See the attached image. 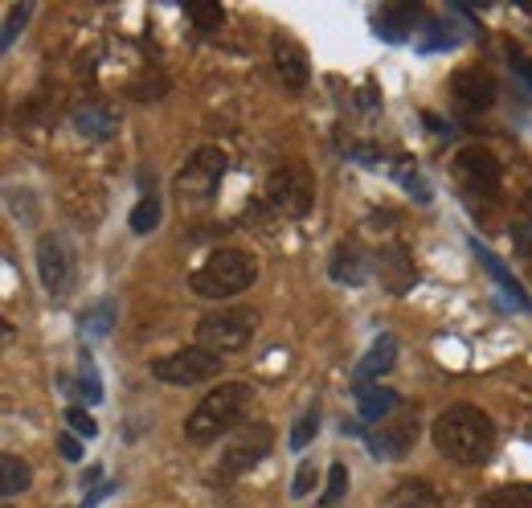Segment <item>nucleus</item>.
Wrapping results in <instances>:
<instances>
[{
    "instance_id": "bb28decb",
    "label": "nucleus",
    "mask_w": 532,
    "mask_h": 508,
    "mask_svg": "<svg viewBox=\"0 0 532 508\" xmlns=\"http://www.w3.org/2000/svg\"><path fill=\"white\" fill-rule=\"evenodd\" d=\"M185 13L193 17V25H197L201 33H213L221 21H226V9H221V5H189Z\"/></svg>"
},
{
    "instance_id": "20e7f679",
    "label": "nucleus",
    "mask_w": 532,
    "mask_h": 508,
    "mask_svg": "<svg viewBox=\"0 0 532 508\" xmlns=\"http://www.w3.org/2000/svg\"><path fill=\"white\" fill-rule=\"evenodd\" d=\"M258 308H217L209 316L197 320V345L217 353V357H226V353H242L254 336H258Z\"/></svg>"
},
{
    "instance_id": "473e14b6",
    "label": "nucleus",
    "mask_w": 532,
    "mask_h": 508,
    "mask_svg": "<svg viewBox=\"0 0 532 508\" xmlns=\"http://www.w3.org/2000/svg\"><path fill=\"white\" fill-rule=\"evenodd\" d=\"M58 451H62L70 463H78V459H82V443H78L74 435H58Z\"/></svg>"
},
{
    "instance_id": "7ed1b4c3",
    "label": "nucleus",
    "mask_w": 532,
    "mask_h": 508,
    "mask_svg": "<svg viewBox=\"0 0 532 508\" xmlns=\"http://www.w3.org/2000/svg\"><path fill=\"white\" fill-rule=\"evenodd\" d=\"M254 279H258V263L250 254L234 250V246H221L189 275V287H193V295H201V300H226V295L246 291Z\"/></svg>"
},
{
    "instance_id": "4be33fe9",
    "label": "nucleus",
    "mask_w": 532,
    "mask_h": 508,
    "mask_svg": "<svg viewBox=\"0 0 532 508\" xmlns=\"http://www.w3.org/2000/svg\"><path fill=\"white\" fill-rule=\"evenodd\" d=\"M29 480H33V472H29L25 459H17V455H5V459H0V492H5V496L25 492Z\"/></svg>"
},
{
    "instance_id": "6e6552de",
    "label": "nucleus",
    "mask_w": 532,
    "mask_h": 508,
    "mask_svg": "<svg viewBox=\"0 0 532 508\" xmlns=\"http://www.w3.org/2000/svg\"><path fill=\"white\" fill-rule=\"evenodd\" d=\"M221 361L217 353L193 345V349H176L168 357H156L152 361V377L164 381V386H201V381H213L221 373Z\"/></svg>"
},
{
    "instance_id": "7c9ffc66",
    "label": "nucleus",
    "mask_w": 532,
    "mask_h": 508,
    "mask_svg": "<svg viewBox=\"0 0 532 508\" xmlns=\"http://www.w3.org/2000/svg\"><path fill=\"white\" fill-rule=\"evenodd\" d=\"M66 422H70V427H74L82 439H95V435H99V422L86 414L82 406H70V410H66Z\"/></svg>"
},
{
    "instance_id": "2f4dec72",
    "label": "nucleus",
    "mask_w": 532,
    "mask_h": 508,
    "mask_svg": "<svg viewBox=\"0 0 532 508\" xmlns=\"http://www.w3.org/2000/svg\"><path fill=\"white\" fill-rule=\"evenodd\" d=\"M82 398L86 402H103V386H99L95 365H91V357H86V353H82Z\"/></svg>"
},
{
    "instance_id": "9b49d317",
    "label": "nucleus",
    "mask_w": 532,
    "mask_h": 508,
    "mask_svg": "<svg viewBox=\"0 0 532 508\" xmlns=\"http://www.w3.org/2000/svg\"><path fill=\"white\" fill-rule=\"evenodd\" d=\"M328 275L344 287H361L377 275V254H369L357 238H344L336 250H332V259H328Z\"/></svg>"
},
{
    "instance_id": "a211bd4d",
    "label": "nucleus",
    "mask_w": 532,
    "mask_h": 508,
    "mask_svg": "<svg viewBox=\"0 0 532 508\" xmlns=\"http://www.w3.org/2000/svg\"><path fill=\"white\" fill-rule=\"evenodd\" d=\"M397 398L393 390H385L381 381H361L357 386V410H361V418H369V422H377V418H389L393 410H397Z\"/></svg>"
},
{
    "instance_id": "cd10ccee",
    "label": "nucleus",
    "mask_w": 532,
    "mask_h": 508,
    "mask_svg": "<svg viewBox=\"0 0 532 508\" xmlns=\"http://www.w3.org/2000/svg\"><path fill=\"white\" fill-rule=\"evenodd\" d=\"M316 492V459H299V472H295V484H291V496L303 500Z\"/></svg>"
},
{
    "instance_id": "aec40b11",
    "label": "nucleus",
    "mask_w": 532,
    "mask_h": 508,
    "mask_svg": "<svg viewBox=\"0 0 532 508\" xmlns=\"http://www.w3.org/2000/svg\"><path fill=\"white\" fill-rule=\"evenodd\" d=\"M418 13H422L418 5H385L381 17H377V25H381V33H385L389 41H402V37L414 29Z\"/></svg>"
},
{
    "instance_id": "393cba45",
    "label": "nucleus",
    "mask_w": 532,
    "mask_h": 508,
    "mask_svg": "<svg viewBox=\"0 0 532 508\" xmlns=\"http://www.w3.org/2000/svg\"><path fill=\"white\" fill-rule=\"evenodd\" d=\"M316 431H320V402H307V410L295 418V431H291V447L295 451H303L307 443L316 439Z\"/></svg>"
},
{
    "instance_id": "9d476101",
    "label": "nucleus",
    "mask_w": 532,
    "mask_h": 508,
    "mask_svg": "<svg viewBox=\"0 0 532 508\" xmlns=\"http://www.w3.org/2000/svg\"><path fill=\"white\" fill-rule=\"evenodd\" d=\"M275 447V431L271 422H250V427H238L226 443V451H221V472L226 476H242L250 468H258V463L271 455Z\"/></svg>"
},
{
    "instance_id": "4468645a",
    "label": "nucleus",
    "mask_w": 532,
    "mask_h": 508,
    "mask_svg": "<svg viewBox=\"0 0 532 508\" xmlns=\"http://www.w3.org/2000/svg\"><path fill=\"white\" fill-rule=\"evenodd\" d=\"M271 54H275V70H279V78H283V87L303 91L307 82H312V62H307V50L299 46L295 37L279 33V37L271 41Z\"/></svg>"
},
{
    "instance_id": "412c9836",
    "label": "nucleus",
    "mask_w": 532,
    "mask_h": 508,
    "mask_svg": "<svg viewBox=\"0 0 532 508\" xmlns=\"http://www.w3.org/2000/svg\"><path fill=\"white\" fill-rule=\"evenodd\" d=\"M475 254H479V263H483L487 271H492V275L500 279V287H504V291L512 295V300H516L520 308H532V300H528V295H524V287H520V279H516V275H508V271L500 267V259H496V254H492V250H487V246H479V242H475Z\"/></svg>"
},
{
    "instance_id": "dca6fc26",
    "label": "nucleus",
    "mask_w": 532,
    "mask_h": 508,
    "mask_svg": "<svg viewBox=\"0 0 532 508\" xmlns=\"http://www.w3.org/2000/svg\"><path fill=\"white\" fill-rule=\"evenodd\" d=\"M393 365H397V336L381 332L377 341L369 345V353L361 357V365H357V386H361V381H377V377H385Z\"/></svg>"
},
{
    "instance_id": "39448f33",
    "label": "nucleus",
    "mask_w": 532,
    "mask_h": 508,
    "mask_svg": "<svg viewBox=\"0 0 532 508\" xmlns=\"http://www.w3.org/2000/svg\"><path fill=\"white\" fill-rule=\"evenodd\" d=\"M266 205L283 218H307L316 205V177L312 168L303 164H279L271 177H266Z\"/></svg>"
},
{
    "instance_id": "ddd939ff",
    "label": "nucleus",
    "mask_w": 532,
    "mask_h": 508,
    "mask_svg": "<svg viewBox=\"0 0 532 508\" xmlns=\"http://www.w3.org/2000/svg\"><path fill=\"white\" fill-rule=\"evenodd\" d=\"M377 279L389 295H406L418 283V267H414V254L402 242H389L377 250Z\"/></svg>"
},
{
    "instance_id": "6ab92c4d",
    "label": "nucleus",
    "mask_w": 532,
    "mask_h": 508,
    "mask_svg": "<svg viewBox=\"0 0 532 508\" xmlns=\"http://www.w3.org/2000/svg\"><path fill=\"white\" fill-rule=\"evenodd\" d=\"M393 508H442V492L430 480H402L389 496Z\"/></svg>"
},
{
    "instance_id": "0eeeda50",
    "label": "nucleus",
    "mask_w": 532,
    "mask_h": 508,
    "mask_svg": "<svg viewBox=\"0 0 532 508\" xmlns=\"http://www.w3.org/2000/svg\"><path fill=\"white\" fill-rule=\"evenodd\" d=\"M221 177H226V152L205 144L189 156L181 177H176V197H181V205H205L217 193Z\"/></svg>"
},
{
    "instance_id": "f3484780",
    "label": "nucleus",
    "mask_w": 532,
    "mask_h": 508,
    "mask_svg": "<svg viewBox=\"0 0 532 508\" xmlns=\"http://www.w3.org/2000/svg\"><path fill=\"white\" fill-rule=\"evenodd\" d=\"M74 127H78V136H86V140H111L115 127H119V119H115V111L103 107V103H86V107L74 111Z\"/></svg>"
},
{
    "instance_id": "c756f323",
    "label": "nucleus",
    "mask_w": 532,
    "mask_h": 508,
    "mask_svg": "<svg viewBox=\"0 0 532 508\" xmlns=\"http://www.w3.org/2000/svg\"><path fill=\"white\" fill-rule=\"evenodd\" d=\"M29 13H33V5H13L9 9V17H5V37H0V46H13V41H17V33L25 29V21H29Z\"/></svg>"
},
{
    "instance_id": "a878e982",
    "label": "nucleus",
    "mask_w": 532,
    "mask_h": 508,
    "mask_svg": "<svg viewBox=\"0 0 532 508\" xmlns=\"http://www.w3.org/2000/svg\"><path fill=\"white\" fill-rule=\"evenodd\" d=\"M344 496H348V468L336 459L332 468H328V484H324V496H320V504H316V508H336Z\"/></svg>"
},
{
    "instance_id": "c85d7f7f",
    "label": "nucleus",
    "mask_w": 532,
    "mask_h": 508,
    "mask_svg": "<svg viewBox=\"0 0 532 508\" xmlns=\"http://www.w3.org/2000/svg\"><path fill=\"white\" fill-rule=\"evenodd\" d=\"M111 316H115V304H111V300H103L99 308H91V312L82 316V328H91L95 336H107V332H111Z\"/></svg>"
},
{
    "instance_id": "2eb2a0df",
    "label": "nucleus",
    "mask_w": 532,
    "mask_h": 508,
    "mask_svg": "<svg viewBox=\"0 0 532 508\" xmlns=\"http://www.w3.org/2000/svg\"><path fill=\"white\" fill-rule=\"evenodd\" d=\"M418 443V414H402V418H393L389 427H381L377 439H369V447L377 455H389V459H402L410 447Z\"/></svg>"
},
{
    "instance_id": "1a4fd4ad",
    "label": "nucleus",
    "mask_w": 532,
    "mask_h": 508,
    "mask_svg": "<svg viewBox=\"0 0 532 508\" xmlns=\"http://www.w3.org/2000/svg\"><path fill=\"white\" fill-rule=\"evenodd\" d=\"M455 177L459 185L471 193V197H483V201H496L500 197V181H504V168L500 160L479 148V144H467L455 152Z\"/></svg>"
},
{
    "instance_id": "f03ea898",
    "label": "nucleus",
    "mask_w": 532,
    "mask_h": 508,
    "mask_svg": "<svg viewBox=\"0 0 532 508\" xmlns=\"http://www.w3.org/2000/svg\"><path fill=\"white\" fill-rule=\"evenodd\" d=\"M250 406H254V386H246V381H226V386L209 390L193 406V414L185 418V439L197 447H209L221 435H234L242 427V418L250 414Z\"/></svg>"
},
{
    "instance_id": "5701e85b",
    "label": "nucleus",
    "mask_w": 532,
    "mask_h": 508,
    "mask_svg": "<svg viewBox=\"0 0 532 508\" xmlns=\"http://www.w3.org/2000/svg\"><path fill=\"white\" fill-rule=\"evenodd\" d=\"M127 226H131V234H152V230L160 226V197H156V189L140 197V205L131 209Z\"/></svg>"
},
{
    "instance_id": "72a5a7b5",
    "label": "nucleus",
    "mask_w": 532,
    "mask_h": 508,
    "mask_svg": "<svg viewBox=\"0 0 532 508\" xmlns=\"http://www.w3.org/2000/svg\"><path fill=\"white\" fill-rule=\"evenodd\" d=\"M520 218H524V226L532 230V189L524 193V205H520Z\"/></svg>"
},
{
    "instance_id": "423d86ee",
    "label": "nucleus",
    "mask_w": 532,
    "mask_h": 508,
    "mask_svg": "<svg viewBox=\"0 0 532 508\" xmlns=\"http://www.w3.org/2000/svg\"><path fill=\"white\" fill-rule=\"evenodd\" d=\"M37 279L50 300H66L78 283V254L66 234H41L37 238Z\"/></svg>"
},
{
    "instance_id": "f8f14e48",
    "label": "nucleus",
    "mask_w": 532,
    "mask_h": 508,
    "mask_svg": "<svg viewBox=\"0 0 532 508\" xmlns=\"http://www.w3.org/2000/svg\"><path fill=\"white\" fill-rule=\"evenodd\" d=\"M451 99L463 115H479L496 103V78L479 70V66H467V70H455L451 78Z\"/></svg>"
},
{
    "instance_id": "f257e3e1",
    "label": "nucleus",
    "mask_w": 532,
    "mask_h": 508,
    "mask_svg": "<svg viewBox=\"0 0 532 508\" xmlns=\"http://www.w3.org/2000/svg\"><path fill=\"white\" fill-rule=\"evenodd\" d=\"M430 439L442 455L463 463V468H483V463L496 455V422L487 410L459 402L434 418Z\"/></svg>"
},
{
    "instance_id": "b1692460",
    "label": "nucleus",
    "mask_w": 532,
    "mask_h": 508,
    "mask_svg": "<svg viewBox=\"0 0 532 508\" xmlns=\"http://www.w3.org/2000/svg\"><path fill=\"white\" fill-rule=\"evenodd\" d=\"M483 508H532V484H508L483 496Z\"/></svg>"
}]
</instances>
